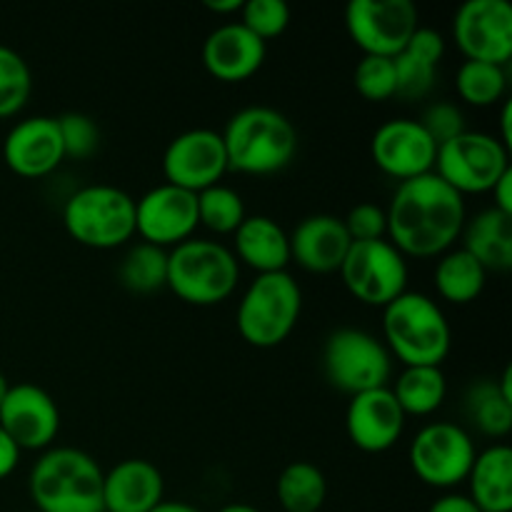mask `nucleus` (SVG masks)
Instances as JSON below:
<instances>
[{"instance_id": "5701e85b", "label": "nucleus", "mask_w": 512, "mask_h": 512, "mask_svg": "<svg viewBox=\"0 0 512 512\" xmlns=\"http://www.w3.org/2000/svg\"><path fill=\"white\" fill-rule=\"evenodd\" d=\"M233 255L255 273H280L290 263V238L278 220L268 215H245L233 233Z\"/></svg>"}, {"instance_id": "49530a36", "label": "nucleus", "mask_w": 512, "mask_h": 512, "mask_svg": "<svg viewBox=\"0 0 512 512\" xmlns=\"http://www.w3.org/2000/svg\"><path fill=\"white\" fill-rule=\"evenodd\" d=\"M215 512H260V510L253 508V505H248V503H228Z\"/></svg>"}, {"instance_id": "c9c22d12", "label": "nucleus", "mask_w": 512, "mask_h": 512, "mask_svg": "<svg viewBox=\"0 0 512 512\" xmlns=\"http://www.w3.org/2000/svg\"><path fill=\"white\" fill-rule=\"evenodd\" d=\"M240 23L268 43L290 25V5L285 0H243Z\"/></svg>"}, {"instance_id": "f8f14e48", "label": "nucleus", "mask_w": 512, "mask_h": 512, "mask_svg": "<svg viewBox=\"0 0 512 512\" xmlns=\"http://www.w3.org/2000/svg\"><path fill=\"white\" fill-rule=\"evenodd\" d=\"M345 28L363 55L395 58L420 28L413 0H353L345 5Z\"/></svg>"}, {"instance_id": "bb28decb", "label": "nucleus", "mask_w": 512, "mask_h": 512, "mask_svg": "<svg viewBox=\"0 0 512 512\" xmlns=\"http://www.w3.org/2000/svg\"><path fill=\"white\" fill-rule=\"evenodd\" d=\"M488 270L463 248L445 250L435 265V288L455 305L473 303L485 288Z\"/></svg>"}, {"instance_id": "37998d69", "label": "nucleus", "mask_w": 512, "mask_h": 512, "mask_svg": "<svg viewBox=\"0 0 512 512\" xmlns=\"http://www.w3.org/2000/svg\"><path fill=\"white\" fill-rule=\"evenodd\" d=\"M510 123H512V103L510 100H505L503 103V113H500V143L505 145V148H510V143H512V128H510Z\"/></svg>"}, {"instance_id": "a18cd8bd", "label": "nucleus", "mask_w": 512, "mask_h": 512, "mask_svg": "<svg viewBox=\"0 0 512 512\" xmlns=\"http://www.w3.org/2000/svg\"><path fill=\"white\" fill-rule=\"evenodd\" d=\"M150 512H203V510H198L190 503H183V500H163V503L155 505Z\"/></svg>"}, {"instance_id": "e433bc0d", "label": "nucleus", "mask_w": 512, "mask_h": 512, "mask_svg": "<svg viewBox=\"0 0 512 512\" xmlns=\"http://www.w3.org/2000/svg\"><path fill=\"white\" fill-rule=\"evenodd\" d=\"M65 158L85 160L98 150L100 130L95 120L85 113H65L58 118Z\"/></svg>"}, {"instance_id": "cd10ccee", "label": "nucleus", "mask_w": 512, "mask_h": 512, "mask_svg": "<svg viewBox=\"0 0 512 512\" xmlns=\"http://www.w3.org/2000/svg\"><path fill=\"white\" fill-rule=\"evenodd\" d=\"M390 390L405 415H430L443 405L448 380L438 365H410L398 375Z\"/></svg>"}, {"instance_id": "2eb2a0df", "label": "nucleus", "mask_w": 512, "mask_h": 512, "mask_svg": "<svg viewBox=\"0 0 512 512\" xmlns=\"http://www.w3.org/2000/svg\"><path fill=\"white\" fill-rule=\"evenodd\" d=\"M228 173L223 135L210 128H193L175 135L163 153L165 183L200 193L218 185Z\"/></svg>"}, {"instance_id": "6e6552de", "label": "nucleus", "mask_w": 512, "mask_h": 512, "mask_svg": "<svg viewBox=\"0 0 512 512\" xmlns=\"http://www.w3.org/2000/svg\"><path fill=\"white\" fill-rule=\"evenodd\" d=\"M323 373L333 388L353 398L388 385L393 355L383 340L365 330L338 328L325 338Z\"/></svg>"}, {"instance_id": "412c9836", "label": "nucleus", "mask_w": 512, "mask_h": 512, "mask_svg": "<svg viewBox=\"0 0 512 512\" xmlns=\"http://www.w3.org/2000/svg\"><path fill=\"white\" fill-rule=\"evenodd\" d=\"M290 260L310 273H338L350 248V235L343 218L330 213H315L300 220L288 233Z\"/></svg>"}, {"instance_id": "a878e982", "label": "nucleus", "mask_w": 512, "mask_h": 512, "mask_svg": "<svg viewBox=\"0 0 512 512\" xmlns=\"http://www.w3.org/2000/svg\"><path fill=\"white\" fill-rule=\"evenodd\" d=\"M463 250H468L485 270L512 268V215L485 208L463 225Z\"/></svg>"}, {"instance_id": "4c0bfd02", "label": "nucleus", "mask_w": 512, "mask_h": 512, "mask_svg": "<svg viewBox=\"0 0 512 512\" xmlns=\"http://www.w3.org/2000/svg\"><path fill=\"white\" fill-rule=\"evenodd\" d=\"M343 223L353 243L388 238V218H385V208H380L378 203L353 205L343 218Z\"/></svg>"}, {"instance_id": "79ce46f5", "label": "nucleus", "mask_w": 512, "mask_h": 512, "mask_svg": "<svg viewBox=\"0 0 512 512\" xmlns=\"http://www.w3.org/2000/svg\"><path fill=\"white\" fill-rule=\"evenodd\" d=\"M490 195H493V208L512 215V168L493 185Z\"/></svg>"}, {"instance_id": "7c9ffc66", "label": "nucleus", "mask_w": 512, "mask_h": 512, "mask_svg": "<svg viewBox=\"0 0 512 512\" xmlns=\"http://www.w3.org/2000/svg\"><path fill=\"white\" fill-rule=\"evenodd\" d=\"M120 285L130 293H155L168 285V250L153 243H135L118 268Z\"/></svg>"}, {"instance_id": "473e14b6", "label": "nucleus", "mask_w": 512, "mask_h": 512, "mask_svg": "<svg viewBox=\"0 0 512 512\" xmlns=\"http://www.w3.org/2000/svg\"><path fill=\"white\" fill-rule=\"evenodd\" d=\"M245 203L230 185H210L198 193V223L218 235H233L245 220Z\"/></svg>"}, {"instance_id": "f03ea898", "label": "nucleus", "mask_w": 512, "mask_h": 512, "mask_svg": "<svg viewBox=\"0 0 512 512\" xmlns=\"http://www.w3.org/2000/svg\"><path fill=\"white\" fill-rule=\"evenodd\" d=\"M28 490L38 512H105L103 468L80 448H48L30 468Z\"/></svg>"}, {"instance_id": "b1692460", "label": "nucleus", "mask_w": 512, "mask_h": 512, "mask_svg": "<svg viewBox=\"0 0 512 512\" xmlns=\"http://www.w3.org/2000/svg\"><path fill=\"white\" fill-rule=\"evenodd\" d=\"M445 55V38L433 28L420 25L403 50L393 58L395 95L405 100H420L433 90L438 65Z\"/></svg>"}, {"instance_id": "58836bf2", "label": "nucleus", "mask_w": 512, "mask_h": 512, "mask_svg": "<svg viewBox=\"0 0 512 512\" xmlns=\"http://www.w3.org/2000/svg\"><path fill=\"white\" fill-rule=\"evenodd\" d=\"M420 125L428 130L430 138L435 140V145H443L448 140H453L455 135L465 133V115L458 105L453 103H433L425 108Z\"/></svg>"}, {"instance_id": "423d86ee", "label": "nucleus", "mask_w": 512, "mask_h": 512, "mask_svg": "<svg viewBox=\"0 0 512 512\" xmlns=\"http://www.w3.org/2000/svg\"><path fill=\"white\" fill-rule=\"evenodd\" d=\"M303 310V290L288 273L255 275L243 293L235 313L238 333L253 348H275L283 343L298 325Z\"/></svg>"}, {"instance_id": "a211bd4d", "label": "nucleus", "mask_w": 512, "mask_h": 512, "mask_svg": "<svg viewBox=\"0 0 512 512\" xmlns=\"http://www.w3.org/2000/svg\"><path fill=\"white\" fill-rule=\"evenodd\" d=\"M3 160L20 178H43L65 160L58 118L33 115L18 120L3 140Z\"/></svg>"}, {"instance_id": "a19ab883", "label": "nucleus", "mask_w": 512, "mask_h": 512, "mask_svg": "<svg viewBox=\"0 0 512 512\" xmlns=\"http://www.w3.org/2000/svg\"><path fill=\"white\" fill-rule=\"evenodd\" d=\"M20 453H23V450H20L18 445L10 440V435L0 428V480L8 478V475L18 468Z\"/></svg>"}, {"instance_id": "4468645a", "label": "nucleus", "mask_w": 512, "mask_h": 512, "mask_svg": "<svg viewBox=\"0 0 512 512\" xmlns=\"http://www.w3.org/2000/svg\"><path fill=\"white\" fill-rule=\"evenodd\" d=\"M198 193L160 183L135 200V233L158 248H175L198 228Z\"/></svg>"}, {"instance_id": "393cba45", "label": "nucleus", "mask_w": 512, "mask_h": 512, "mask_svg": "<svg viewBox=\"0 0 512 512\" xmlns=\"http://www.w3.org/2000/svg\"><path fill=\"white\" fill-rule=\"evenodd\" d=\"M470 500L480 512H510L512 510V448L495 443L475 455L468 473Z\"/></svg>"}, {"instance_id": "39448f33", "label": "nucleus", "mask_w": 512, "mask_h": 512, "mask_svg": "<svg viewBox=\"0 0 512 512\" xmlns=\"http://www.w3.org/2000/svg\"><path fill=\"white\" fill-rule=\"evenodd\" d=\"M240 263L218 240L188 238L168 250V285L190 305H218L235 290Z\"/></svg>"}, {"instance_id": "0eeeda50", "label": "nucleus", "mask_w": 512, "mask_h": 512, "mask_svg": "<svg viewBox=\"0 0 512 512\" xmlns=\"http://www.w3.org/2000/svg\"><path fill=\"white\" fill-rule=\"evenodd\" d=\"M63 225L80 245L120 248L135 235V200L115 185H85L65 200Z\"/></svg>"}, {"instance_id": "2f4dec72", "label": "nucleus", "mask_w": 512, "mask_h": 512, "mask_svg": "<svg viewBox=\"0 0 512 512\" xmlns=\"http://www.w3.org/2000/svg\"><path fill=\"white\" fill-rule=\"evenodd\" d=\"M455 90L460 98L475 108L498 103L508 90V73L505 65L483 63V60H463L455 73Z\"/></svg>"}, {"instance_id": "6ab92c4d", "label": "nucleus", "mask_w": 512, "mask_h": 512, "mask_svg": "<svg viewBox=\"0 0 512 512\" xmlns=\"http://www.w3.org/2000/svg\"><path fill=\"white\" fill-rule=\"evenodd\" d=\"M405 418L400 403L395 400L390 385L350 398L345 410V430L355 448L365 453H383L393 448L405 430Z\"/></svg>"}, {"instance_id": "f257e3e1", "label": "nucleus", "mask_w": 512, "mask_h": 512, "mask_svg": "<svg viewBox=\"0 0 512 512\" xmlns=\"http://www.w3.org/2000/svg\"><path fill=\"white\" fill-rule=\"evenodd\" d=\"M388 240L403 255L433 258L450 250L465 225V200L435 173L403 180L388 210Z\"/></svg>"}, {"instance_id": "ea45409f", "label": "nucleus", "mask_w": 512, "mask_h": 512, "mask_svg": "<svg viewBox=\"0 0 512 512\" xmlns=\"http://www.w3.org/2000/svg\"><path fill=\"white\" fill-rule=\"evenodd\" d=\"M428 512H480L478 505L470 500V495L460 493H445L430 505Z\"/></svg>"}, {"instance_id": "c756f323", "label": "nucleus", "mask_w": 512, "mask_h": 512, "mask_svg": "<svg viewBox=\"0 0 512 512\" xmlns=\"http://www.w3.org/2000/svg\"><path fill=\"white\" fill-rule=\"evenodd\" d=\"M470 423L490 438H503L512 428V400L505 398L498 380H478L465 395Z\"/></svg>"}, {"instance_id": "f704fd0d", "label": "nucleus", "mask_w": 512, "mask_h": 512, "mask_svg": "<svg viewBox=\"0 0 512 512\" xmlns=\"http://www.w3.org/2000/svg\"><path fill=\"white\" fill-rule=\"evenodd\" d=\"M353 85L365 100L383 103L395 95V65L393 58L383 55H363L353 70Z\"/></svg>"}, {"instance_id": "c85d7f7f", "label": "nucleus", "mask_w": 512, "mask_h": 512, "mask_svg": "<svg viewBox=\"0 0 512 512\" xmlns=\"http://www.w3.org/2000/svg\"><path fill=\"white\" fill-rule=\"evenodd\" d=\"M275 493L283 512H318L328 498V480L318 465L295 460L278 475Z\"/></svg>"}, {"instance_id": "9b49d317", "label": "nucleus", "mask_w": 512, "mask_h": 512, "mask_svg": "<svg viewBox=\"0 0 512 512\" xmlns=\"http://www.w3.org/2000/svg\"><path fill=\"white\" fill-rule=\"evenodd\" d=\"M475 455L478 448L463 425L435 420L415 433L410 443V468L430 488H455L468 480Z\"/></svg>"}, {"instance_id": "20e7f679", "label": "nucleus", "mask_w": 512, "mask_h": 512, "mask_svg": "<svg viewBox=\"0 0 512 512\" xmlns=\"http://www.w3.org/2000/svg\"><path fill=\"white\" fill-rule=\"evenodd\" d=\"M385 348L410 365H443L453 345V330L443 308L430 295L405 290L383 308Z\"/></svg>"}, {"instance_id": "c03bdc74", "label": "nucleus", "mask_w": 512, "mask_h": 512, "mask_svg": "<svg viewBox=\"0 0 512 512\" xmlns=\"http://www.w3.org/2000/svg\"><path fill=\"white\" fill-rule=\"evenodd\" d=\"M203 5L210 10V13L228 15V13H240V8H243V0H205Z\"/></svg>"}, {"instance_id": "aec40b11", "label": "nucleus", "mask_w": 512, "mask_h": 512, "mask_svg": "<svg viewBox=\"0 0 512 512\" xmlns=\"http://www.w3.org/2000/svg\"><path fill=\"white\" fill-rule=\"evenodd\" d=\"M265 53H268L265 40H260L240 20H230L210 30L208 38L203 40L200 58L213 78L223 83H240L258 73L260 65L265 63Z\"/></svg>"}, {"instance_id": "9d476101", "label": "nucleus", "mask_w": 512, "mask_h": 512, "mask_svg": "<svg viewBox=\"0 0 512 512\" xmlns=\"http://www.w3.org/2000/svg\"><path fill=\"white\" fill-rule=\"evenodd\" d=\"M338 273L360 303L375 308H385L408 290V260L388 238L350 243Z\"/></svg>"}, {"instance_id": "72a5a7b5", "label": "nucleus", "mask_w": 512, "mask_h": 512, "mask_svg": "<svg viewBox=\"0 0 512 512\" xmlns=\"http://www.w3.org/2000/svg\"><path fill=\"white\" fill-rule=\"evenodd\" d=\"M33 93V73L18 50L0 43V118L20 113Z\"/></svg>"}, {"instance_id": "7ed1b4c3", "label": "nucleus", "mask_w": 512, "mask_h": 512, "mask_svg": "<svg viewBox=\"0 0 512 512\" xmlns=\"http://www.w3.org/2000/svg\"><path fill=\"white\" fill-rule=\"evenodd\" d=\"M228 170L270 175L290 165L298 150L293 120L268 105H248L228 120L223 133Z\"/></svg>"}, {"instance_id": "1a4fd4ad", "label": "nucleus", "mask_w": 512, "mask_h": 512, "mask_svg": "<svg viewBox=\"0 0 512 512\" xmlns=\"http://www.w3.org/2000/svg\"><path fill=\"white\" fill-rule=\"evenodd\" d=\"M510 168V148L500 143L498 135L465 130L448 143L438 145L433 173L465 195L490 193Z\"/></svg>"}, {"instance_id": "4be33fe9", "label": "nucleus", "mask_w": 512, "mask_h": 512, "mask_svg": "<svg viewBox=\"0 0 512 512\" xmlns=\"http://www.w3.org/2000/svg\"><path fill=\"white\" fill-rule=\"evenodd\" d=\"M163 473L150 460L128 458L103 473L105 512H150L163 503Z\"/></svg>"}, {"instance_id": "de8ad7c7", "label": "nucleus", "mask_w": 512, "mask_h": 512, "mask_svg": "<svg viewBox=\"0 0 512 512\" xmlns=\"http://www.w3.org/2000/svg\"><path fill=\"white\" fill-rule=\"evenodd\" d=\"M8 390H10L8 378H5V375L0 373V403H3V400H5V395H8Z\"/></svg>"}, {"instance_id": "ddd939ff", "label": "nucleus", "mask_w": 512, "mask_h": 512, "mask_svg": "<svg viewBox=\"0 0 512 512\" xmlns=\"http://www.w3.org/2000/svg\"><path fill=\"white\" fill-rule=\"evenodd\" d=\"M453 38L465 60L505 65L512 58V8L508 0H465L453 18Z\"/></svg>"}, {"instance_id": "dca6fc26", "label": "nucleus", "mask_w": 512, "mask_h": 512, "mask_svg": "<svg viewBox=\"0 0 512 512\" xmlns=\"http://www.w3.org/2000/svg\"><path fill=\"white\" fill-rule=\"evenodd\" d=\"M375 165L400 183L418 175L433 173L438 145L428 130L413 118L385 120L370 140Z\"/></svg>"}, {"instance_id": "f3484780", "label": "nucleus", "mask_w": 512, "mask_h": 512, "mask_svg": "<svg viewBox=\"0 0 512 512\" xmlns=\"http://www.w3.org/2000/svg\"><path fill=\"white\" fill-rule=\"evenodd\" d=\"M0 428L20 450H48L58 438L60 410L40 385L15 383L0 403Z\"/></svg>"}, {"instance_id": "09e8293b", "label": "nucleus", "mask_w": 512, "mask_h": 512, "mask_svg": "<svg viewBox=\"0 0 512 512\" xmlns=\"http://www.w3.org/2000/svg\"><path fill=\"white\" fill-rule=\"evenodd\" d=\"M28 512H38V510H28Z\"/></svg>"}]
</instances>
